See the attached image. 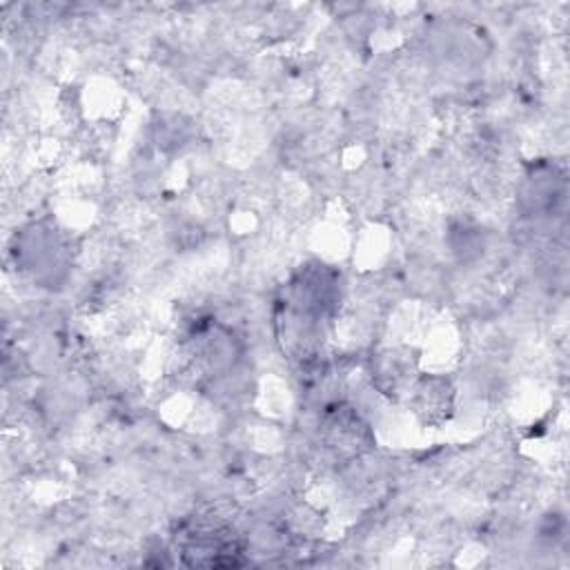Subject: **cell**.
Instances as JSON below:
<instances>
[{"mask_svg":"<svg viewBox=\"0 0 570 570\" xmlns=\"http://www.w3.org/2000/svg\"><path fill=\"white\" fill-rule=\"evenodd\" d=\"M321 441L334 459L350 463L374 448V432L354 405L336 403L323 416Z\"/></svg>","mask_w":570,"mask_h":570,"instance_id":"1","label":"cell"},{"mask_svg":"<svg viewBox=\"0 0 570 570\" xmlns=\"http://www.w3.org/2000/svg\"><path fill=\"white\" fill-rule=\"evenodd\" d=\"M456 390L450 376L441 372L421 374L407 390V405L423 428H441L454 414Z\"/></svg>","mask_w":570,"mask_h":570,"instance_id":"2","label":"cell"},{"mask_svg":"<svg viewBox=\"0 0 570 570\" xmlns=\"http://www.w3.org/2000/svg\"><path fill=\"white\" fill-rule=\"evenodd\" d=\"M416 365H419V356H414L412 347L407 345L379 350L372 356V365H370V379H372L374 392L390 399H399L407 394V390L416 381Z\"/></svg>","mask_w":570,"mask_h":570,"instance_id":"3","label":"cell"}]
</instances>
